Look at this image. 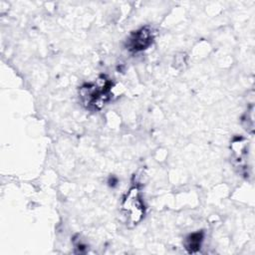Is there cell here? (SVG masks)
<instances>
[{
    "label": "cell",
    "instance_id": "cell-1",
    "mask_svg": "<svg viewBox=\"0 0 255 255\" xmlns=\"http://www.w3.org/2000/svg\"><path fill=\"white\" fill-rule=\"evenodd\" d=\"M112 86V82L106 76H100L94 82L84 84L79 89L82 105L90 111L102 109L111 99Z\"/></svg>",
    "mask_w": 255,
    "mask_h": 255
},
{
    "label": "cell",
    "instance_id": "cell-2",
    "mask_svg": "<svg viewBox=\"0 0 255 255\" xmlns=\"http://www.w3.org/2000/svg\"><path fill=\"white\" fill-rule=\"evenodd\" d=\"M121 213L129 227L137 225L142 220L145 208L140 191L136 186L129 188L124 196L121 204Z\"/></svg>",
    "mask_w": 255,
    "mask_h": 255
},
{
    "label": "cell",
    "instance_id": "cell-3",
    "mask_svg": "<svg viewBox=\"0 0 255 255\" xmlns=\"http://www.w3.org/2000/svg\"><path fill=\"white\" fill-rule=\"evenodd\" d=\"M154 38V32L151 27L143 26L136 31H133L126 42L127 49L130 52L137 53L147 49Z\"/></svg>",
    "mask_w": 255,
    "mask_h": 255
},
{
    "label": "cell",
    "instance_id": "cell-4",
    "mask_svg": "<svg viewBox=\"0 0 255 255\" xmlns=\"http://www.w3.org/2000/svg\"><path fill=\"white\" fill-rule=\"evenodd\" d=\"M232 156L239 172L247 171V142L243 137H236L231 144Z\"/></svg>",
    "mask_w": 255,
    "mask_h": 255
},
{
    "label": "cell",
    "instance_id": "cell-5",
    "mask_svg": "<svg viewBox=\"0 0 255 255\" xmlns=\"http://www.w3.org/2000/svg\"><path fill=\"white\" fill-rule=\"evenodd\" d=\"M203 241V232L197 231L189 234L184 240V248L188 253H196L199 251Z\"/></svg>",
    "mask_w": 255,
    "mask_h": 255
}]
</instances>
